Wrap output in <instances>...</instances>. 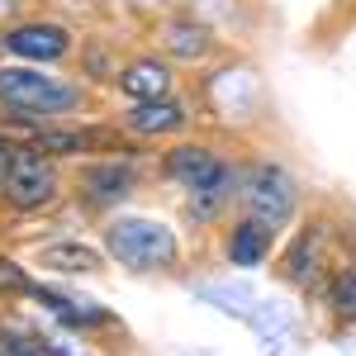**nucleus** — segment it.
Here are the masks:
<instances>
[{
  "mask_svg": "<svg viewBox=\"0 0 356 356\" xmlns=\"http://www.w3.org/2000/svg\"><path fill=\"white\" fill-rule=\"evenodd\" d=\"M86 110V86L53 76L48 67L33 62H0V124L19 129V138L29 129L43 124H67Z\"/></svg>",
  "mask_w": 356,
  "mask_h": 356,
  "instance_id": "f257e3e1",
  "label": "nucleus"
},
{
  "mask_svg": "<svg viewBox=\"0 0 356 356\" xmlns=\"http://www.w3.org/2000/svg\"><path fill=\"white\" fill-rule=\"evenodd\" d=\"M162 176L186 191V219L204 228V223H219L238 204L243 166L228 162L209 143H176L162 152Z\"/></svg>",
  "mask_w": 356,
  "mask_h": 356,
  "instance_id": "f03ea898",
  "label": "nucleus"
},
{
  "mask_svg": "<svg viewBox=\"0 0 356 356\" xmlns=\"http://www.w3.org/2000/svg\"><path fill=\"white\" fill-rule=\"evenodd\" d=\"M100 243L110 252V261H119L134 275H166L181 266L176 228H166L162 219H147V214H114Z\"/></svg>",
  "mask_w": 356,
  "mask_h": 356,
  "instance_id": "7ed1b4c3",
  "label": "nucleus"
},
{
  "mask_svg": "<svg viewBox=\"0 0 356 356\" xmlns=\"http://www.w3.org/2000/svg\"><path fill=\"white\" fill-rule=\"evenodd\" d=\"M238 214L261 219V223H271V228H285V223L300 214V181H295V171L285 162H275V157H252V162H243Z\"/></svg>",
  "mask_w": 356,
  "mask_h": 356,
  "instance_id": "20e7f679",
  "label": "nucleus"
},
{
  "mask_svg": "<svg viewBox=\"0 0 356 356\" xmlns=\"http://www.w3.org/2000/svg\"><path fill=\"white\" fill-rule=\"evenodd\" d=\"M62 191H67L62 166H57L53 157H43V152H33L29 143H19L0 200H5L15 214H43V209H53L57 200H62Z\"/></svg>",
  "mask_w": 356,
  "mask_h": 356,
  "instance_id": "39448f33",
  "label": "nucleus"
},
{
  "mask_svg": "<svg viewBox=\"0 0 356 356\" xmlns=\"http://www.w3.org/2000/svg\"><path fill=\"white\" fill-rule=\"evenodd\" d=\"M138 181H143L138 157H90V162H81L72 191H76V200H81L86 209L110 214V209H119L138 191Z\"/></svg>",
  "mask_w": 356,
  "mask_h": 356,
  "instance_id": "423d86ee",
  "label": "nucleus"
},
{
  "mask_svg": "<svg viewBox=\"0 0 356 356\" xmlns=\"http://www.w3.org/2000/svg\"><path fill=\"white\" fill-rule=\"evenodd\" d=\"M5 48L15 62H33V67H57L76 53V33L62 19H19L5 29Z\"/></svg>",
  "mask_w": 356,
  "mask_h": 356,
  "instance_id": "0eeeda50",
  "label": "nucleus"
},
{
  "mask_svg": "<svg viewBox=\"0 0 356 356\" xmlns=\"http://www.w3.org/2000/svg\"><path fill=\"white\" fill-rule=\"evenodd\" d=\"M275 271L285 285H295V290H309V285H318L323 271H328V223L314 219L309 228H300L290 247L280 252V261H275Z\"/></svg>",
  "mask_w": 356,
  "mask_h": 356,
  "instance_id": "6e6552de",
  "label": "nucleus"
},
{
  "mask_svg": "<svg viewBox=\"0 0 356 356\" xmlns=\"http://www.w3.org/2000/svg\"><path fill=\"white\" fill-rule=\"evenodd\" d=\"M191 105L176 100V95H162V100H134L129 110L119 114V129L134 134L138 143H157V138H176L191 129Z\"/></svg>",
  "mask_w": 356,
  "mask_h": 356,
  "instance_id": "1a4fd4ad",
  "label": "nucleus"
},
{
  "mask_svg": "<svg viewBox=\"0 0 356 356\" xmlns=\"http://www.w3.org/2000/svg\"><path fill=\"white\" fill-rule=\"evenodd\" d=\"M275 238H280V228L238 214V219L223 228V261H228V266H238V271H257V266H266V261H271Z\"/></svg>",
  "mask_w": 356,
  "mask_h": 356,
  "instance_id": "9d476101",
  "label": "nucleus"
},
{
  "mask_svg": "<svg viewBox=\"0 0 356 356\" xmlns=\"http://www.w3.org/2000/svg\"><path fill=\"white\" fill-rule=\"evenodd\" d=\"M119 95L134 105V100H162L176 95V72L166 57H134L129 67H119Z\"/></svg>",
  "mask_w": 356,
  "mask_h": 356,
  "instance_id": "9b49d317",
  "label": "nucleus"
},
{
  "mask_svg": "<svg viewBox=\"0 0 356 356\" xmlns=\"http://www.w3.org/2000/svg\"><path fill=\"white\" fill-rule=\"evenodd\" d=\"M33 304H43L48 314H53L62 328L72 332H95V328H114V314L110 309H100L95 300H72V295H62V290H48V285H33Z\"/></svg>",
  "mask_w": 356,
  "mask_h": 356,
  "instance_id": "f8f14e48",
  "label": "nucleus"
},
{
  "mask_svg": "<svg viewBox=\"0 0 356 356\" xmlns=\"http://www.w3.org/2000/svg\"><path fill=\"white\" fill-rule=\"evenodd\" d=\"M162 48L176 62H204V57L214 53V33H209V24H200L195 15H171L162 24Z\"/></svg>",
  "mask_w": 356,
  "mask_h": 356,
  "instance_id": "ddd939ff",
  "label": "nucleus"
},
{
  "mask_svg": "<svg viewBox=\"0 0 356 356\" xmlns=\"http://www.w3.org/2000/svg\"><path fill=\"white\" fill-rule=\"evenodd\" d=\"M105 257H110V252L81 243V238H62V243H43V247H38V266L62 271V275H95V271H105Z\"/></svg>",
  "mask_w": 356,
  "mask_h": 356,
  "instance_id": "4468645a",
  "label": "nucleus"
},
{
  "mask_svg": "<svg viewBox=\"0 0 356 356\" xmlns=\"http://www.w3.org/2000/svg\"><path fill=\"white\" fill-rule=\"evenodd\" d=\"M323 304H328V314L337 323H356V257L352 261H342L337 271L328 275V290H323Z\"/></svg>",
  "mask_w": 356,
  "mask_h": 356,
  "instance_id": "2eb2a0df",
  "label": "nucleus"
},
{
  "mask_svg": "<svg viewBox=\"0 0 356 356\" xmlns=\"http://www.w3.org/2000/svg\"><path fill=\"white\" fill-rule=\"evenodd\" d=\"M0 356H53L43 332L15 328V323H0Z\"/></svg>",
  "mask_w": 356,
  "mask_h": 356,
  "instance_id": "dca6fc26",
  "label": "nucleus"
},
{
  "mask_svg": "<svg viewBox=\"0 0 356 356\" xmlns=\"http://www.w3.org/2000/svg\"><path fill=\"white\" fill-rule=\"evenodd\" d=\"M33 295V280L15 257H0V300H29Z\"/></svg>",
  "mask_w": 356,
  "mask_h": 356,
  "instance_id": "f3484780",
  "label": "nucleus"
},
{
  "mask_svg": "<svg viewBox=\"0 0 356 356\" xmlns=\"http://www.w3.org/2000/svg\"><path fill=\"white\" fill-rule=\"evenodd\" d=\"M15 147H19V138L0 124V191H5V176H10V162H15Z\"/></svg>",
  "mask_w": 356,
  "mask_h": 356,
  "instance_id": "a211bd4d",
  "label": "nucleus"
},
{
  "mask_svg": "<svg viewBox=\"0 0 356 356\" xmlns=\"http://www.w3.org/2000/svg\"><path fill=\"white\" fill-rule=\"evenodd\" d=\"M5 57H10V48H5V33H0V62H5Z\"/></svg>",
  "mask_w": 356,
  "mask_h": 356,
  "instance_id": "6ab92c4d",
  "label": "nucleus"
}]
</instances>
